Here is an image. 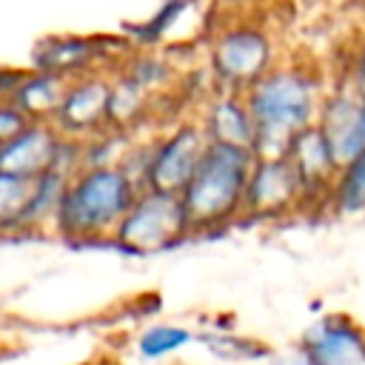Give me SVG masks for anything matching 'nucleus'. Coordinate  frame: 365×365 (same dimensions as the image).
Instances as JSON below:
<instances>
[{
	"label": "nucleus",
	"mask_w": 365,
	"mask_h": 365,
	"mask_svg": "<svg viewBox=\"0 0 365 365\" xmlns=\"http://www.w3.org/2000/svg\"><path fill=\"white\" fill-rule=\"evenodd\" d=\"M322 68L311 60L282 57L262 80L245 91L254 117V157H285L294 134L317 123L322 97L328 91Z\"/></svg>",
	"instance_id": "nucleus-1"
},
{
	"label": "nucleus",
	"mask_w": 365,
	"mask_h": 365,
	"mask_svg": "<svg viewBox=\"0 0 365 365\" xmlns=\"http://www.w3.org/2000/svg\"><path fill=\"white\" fill-rule=\"evenodd\" d=\"M140 191L143 188L120 163L77 168L68 177L51 237L71 245L111 242L120 220Z\"/></svg>",
	"instance_id": "nucleus-2"
},
{
	"label": "nucleus",
	"mask_w": 365,
	"mask_h": 365,
	"mask_svg": "<svg viewBox=\"0 0 365 365\" xmlns=\"http://www.w3.org/2000/svg\"><path fill=\"white\" fill-rule=\"evenodd\" d=\"M251 165L254 154L248 148L208 143L197 171L180 191L191 240L214 237L231 228L234 222H242V200Z\"/></svg>",
	"instance_id": "nucleus-3"
},
{
	"label": "nucleus",
	"mask_w": 365,
	"mask_h": 365,
	"mask_svg": "<svg viewBox=\"0 0 365 365\" xmlns=\"http://www.w3.org/2000/svg\"><path fill=\"white\" fill-rule=\"evenodd\" d=\"M279 60L282 54L268 26L248 17L228 20L220 29H214L205 46L208 88L245 94Z\"/></svg>",
	"instance_id": "nucleus-4"
},
{
	"label": "nucleus",
	"mask_w": 365,
	"mask_h": 365,
	"mask_svg": "<svg viewBox=\"0 0 365 365\" xmlns=\"http://www.w3.org/2000/svg\"><path fill=\"white\" fill-rule=\"evenodd\" d=\"M191 240L180 194L143 188L120 220L108 245L131 257H154Z\"/></svg>",
	"instance_id": "nucleus-5"
},
{
	"label": "nucleus",
	"mask_w": 365,
	"mask_h": 365,
	"mask_svg": "<svg viewBox=\"0 0 365 365\" xmlns=\"http://www.w3.org/2000/svg\"><path fill=\"white\" fill-rule=\"evenodd\" d=\"M205 148H208V140L200 123L194 120V114L165 128H157L154 134H148L145 188L180 194L188 185L191 174L197 171Z\"/></svg>",
	"instance_id": "nucleus-6"
},
{
	"label": "nucleus",
	"mask_w": 365,
	"mask_h": 365,
	"mask_svg": "<svg viewBox=\"0 0 365 365\" xmlns=\"http://www.w3.org/2000/svg\"><path fill=\"white\" fill-rule=\"evenodd\" d=\"M80 168V143L63 137L51 123L31 120L20 134L0 145V171L34 180L46 171L74 174Z\"/></svg>",
	"instance_id": "nucleus-7"
},
{
	"label": "nucleus",
	"mask_w": 365,
	"mask_h": 365,
	"mask_svg": "<svg viewBox=\"0 0 365 365\" xmlns=\"http://www.w3.org/2000/svg\"><path fill=\"white\" fill-rule=\"evenodd\" d=\"M128 51L131 46L125 37L111 40L103 34H51L34 46L31 68L74 80L91 71H114Z\"/></svg>",
	"instance_id": "nucleus-8"
},
{
	"label": "nucleus",
	"mask_w": 365,
	"mask_h": 365,
	"mask_svg": "<svg viewBox=\"0 0 365 365\" xmlns=\"http://www.w3.org/2000/svg\"><path fill=\"white\" fill-rule=\"evenodd\" d=\"M302 188L299 180L285 157H254L245 200H242V220L251 222H277L288 217H302Z\"/></svg>",
	"instance_id": "nucleus-9"
},
{
	"label": "nucleus",
	"mask_w": 365,
	"mask_h": 365,
	"mask_svg": "<svg viewBox=\"0 0 365 365\" xmlns=\"http://www.w3.org/2000/svg\"><path fill=\"white\" fill-rule=\"evenodd\" d=\"M294 354L302 365H365V325L342 311L319 314L299 331Z\"/></svg>",
	"instance_id": "nucleus-10"
},
{
	"label": "nucleus",
	"mask_w": 365,
	"mask_h": 365,
	"mask_svg": "<svg viewBox=\"0 0 365 365\" xmlns=\"http://www.w3.org/2000/svg\"><path fill=\"white\" fill-rule=\"evenodd\" d=\"M285 160L291 163V168L299 180L305 214H325L331 185L339 174V160L317 123L291 137V143L285 148Z\"/></svg>",
	"instance_id": "nucleus-11"
},
{
	"label": "nucleus",
	"mask_w": 365,
	"mask_h": 365,
	"mask_svg": "<svg viewBox=\"0 0 365 365\" xmlns=\"http://www.w3.org/2000/svg\"><path fill=\"white\" fill-rule=\"evenodd\" d=\"M108 91L111 71H91L68 80L51 125L77 143L108 131Z\"/></svg>",
	"instance_id": "nucleus-12"
},
{
	"label": "nucleus",
	"mask_w": 365,
	"mask_h": 365,
	"mask_svg": "<svg viewBox=\"0 0 365 365\" xmlns=\"http://www.w3.org/2000/svg\"><path fill=\"white\" fill-rule=\"evenodd\" d=\"M317 125L331 143L339 165L365 148V106L359 88L348 74H339L328 83V91L317 114Z\"/></svg>",
	"instance_id": "nucleus-13"
},
{
	"label": "nucleus",
	"mask_w": 365,
	"mask_h": 365,
	"mask_svg": "<svg viewBox=\"0 0 365 365\" xmlns=\"http://www.w3.org/2000/svg\"><path fill=\"white\" fill-rule=\"evenodd\" d=\"M194 120L200 123L211 145H234V148H248V151L254 145L257 128H254V117L245 103V94L208 88L194 111Z\"/></svg>",
	"instance_id": "nucleus-14"
},
{
	"label": "nucleus",
	"mask_w": 365,
	"mask_h": 365,
	"mask_svg": "<svg viewBox=\"0 0 365 365\" xmlns=\"http://www.w3.org/2000/svg\"><path fill=\"white\" fill-rule=\"evenodd\" d=\"M68 80L51 74V71H40V68H14V71H0V97H6L9 103H14L26 120H40V123H51L60 100L66 94Z\"/></svg>",
	"instance_id": "nucleus-15"
},
{
	"label": "nucleus",
	"mask_w": 365,
	"mask_h": 365,
	"mask_svg": "<svg viewBox=\"0 0 365 365\" xmlns=\"http://www.w3.org/2000/svg\"><path fill=\"white\" fill-rule=\"evenodd\" d=\"M66 185H68V174H63V171H46L29 182V197H26L14 240L54 234V222H57V211H60Z\"/></svg>",
	"instance_id": "nucleus-16"
},
{
	"label": "nucleus",
	"mask_w": 365,
	"mask_h": 365,
	"mask_svg": "<svg viewBox=\"0 0 365 365\" xmlns=\"http://www.w3.org/2000/svg\"><path fill=\"white\" fill-rule=\"evenodd\" d=\"M154 94L137 86L123 71H111V91H108V131L137 134L145 125L148 114L154 111Z\"/></svg>",
	"instance_id": "nucleus-17"
},
{
	"label": "nucleus",
	"mask_w": 365,
	"mask_h": 365,
	"mask_svg": "<svg viewBox=\"0 0 365 365\" xmlns=\"http://www.w3.org/2000/svg\"><path fill=\"white\" fill-rule=\"evenodd\" d=\"M191 342H197V328L185 325V322H148L134 334V354L143 362H165L177 354H182Z\"/></svg>",
	"instance_id": "nucleus-18"
},
{
	"label": "nucleus",
	"mask_w": 365,
	"mask_h": 365,
	"mask_svg": "<svg viewBox=\"0 0 365 365\" xmlns=\"http://www.w3.org/2000/svg\"><path fill=\"white\" fill-rule=\"evenodd\" d=\"M114 71H123L125 77H131L137 86H143V88H145L148 94H154V97L165 94V91L174 86V80H177V66H174V60L165 57V54L157 51V48H131V51L120 60V66H117Z\"/></svg>",
	"instance_id": "nucleus-19"
},
{
	"label": "nucleus",
	"mask_w": 365,
	"mask_h": 365,
	"mask_svg": "<svg viewBox=\"0 0 365 365\" xmlns=\"http://www.w3.org/2000/svg\"><path fill=\"white\" fill-rule=\"evenodd\" d=\"M197 339L220 362L254 365V362H268L271 359V348L265 342H259L254 336H245L240 331H231V328H202V331H197Z\"/></svg>",
	"instance_id": "nucleus-20"
},
{
	"label": "nucleus",
	"mask_w": 365,
	"mask_h": 365,
	"mask_svg": "<svg viewBox=\"0 0 365 365\" xmlns=\"http://www.w3.org/2000/svg\"><path fill=\"white\" fill-rule=\"evenodd\" d=\"M334 217H362L365 214V148L339 165L331 185L328 211Z\"/></svg>",
	"instance_id": "nucleus-21"
},
{
	"label": "nucleus",
	"mask_w": 365,
	"mask_h": 365,
	"mask_svg": "<svg viewBox=\"0 0 365 365\" xmlns=\"http://www.w3.org/2000/svg\"><path fill=\"white\" fill-rule=\"evenodd\" d=\"M29 182L31 180L0 171V240H14L17 222L29 197Z\"/></svg>",
	"instance_id": "nucleus-22"
},
{
	"label": "nucleus",
	"mask_w": 365,
	"mask_h": 365,
	"mask_svg": "<svg viewBox=\"0 0 365 365\" xmlns=\"http://www.w3.org/2000/svg\"><path fill=\"white\" fill-rule=\"evenodd\" d=\"M29 123L31 120H26V114L14 103H9L6 97H0V145L9 143L14 134H20Z\"/></svg>",
	"instance_id": "nucleus-23"
},
{
	"label": "nucleus",
	"mask_w": 365,
	"mask_h": 365,
	"mask_svg": "<svg viewBox=\"0 0 365 365\" xmlns=\"http://www.w3.org/2000/svg\"><path fill=\"white\" fill-rule=\"evenodd\" d=\"M354 80V86L365 94V29L359 31L356 43H354V51H351V60H348V68L342 71Z\"/></svg>",
	"instance_id": "nucleus-24"
},
{
	"label": "nucleus",
	"mask_w": 365,
	"mask_h": 365,
	"mask_svg": "<svg viewBox=\"0 0 365 365\" xmlns=\"http://www.w3.org/2000/svg\"><path fill=\"white\" fill-rule=\"evenodd\" d=\"M0 319H3V302H0Z\"/></svg>",
	"instance_id": "nucleus-25"
}]
</instances>
